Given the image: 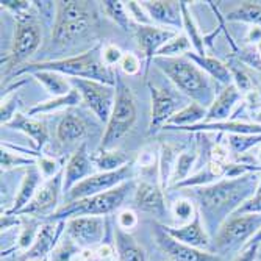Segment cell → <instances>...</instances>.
<instances>
[{"instance_id":"obj_9","label":"cell","mask_w":261,"mask_h":261,"mask_svg":"<svg viewBox=\"0 0 261 261\" xmlns=\"http://www.w3.org/2000/svg\"><path fill=\"white\" fill-rule=\"evenodd\" d=\"M133 177H135L133 163H128L124 168L113 171V172H96L70 189L67 193V197L70 202H74L79 199L97 196V194L111 191V189L121 186L125 181H130Z\"/></svg>"},{"instance_id":"obj_47","label":"cell","mask_w":261,"mask_h":261,"mask_svg":"<svg viewBox=\"0 0 261 261\" xmlns=\"http://www.w3.org/2000/svg\"><path fill=\"white\" fill-rule=\"evenodd\" d=\"M138 166L142 171H152V169H158V155L152 147H146L142 149L138 155Z\"/></svg>"},{"instance_id":"obj_27","label":"cell","mask_w":261,"mask_h":261,"mask_svg":"<svg viewBox=\"0 0 261 261\" xmlns=\"http://www.w3.org/2000/svg\"><path fill=\"white\" fill-rule=\"evenodd\" d=\"M185 57L189 58L193 63H196L208 77L215 79L216 82H219L225 86L231 85L233 77H231V72H230V69L225 63L213 58V57H208V55H203V57L197 55L196 52H189Z\"/></svg>"},{"instance_id":"obj_21","label":"cell","mask_w":261,"mask_h":261,"mask_svg":"<svg viewBox=\"0 0 261 261\" xmlns=\"http://www.w3.org/2000/svg\"><path fill=\"white\" fill-rule=\"evenodd\" d=\"M243 99V92L234 86V83L225 86L206 110L205 122H227L233 114L234 107Z\"/></svg>"},{"instance_id":"obj_15","label":"cell","mask_w":261,"mask_h":261,"mask_svg":"<svg viewBox=\"0 0 261 261\" xmlns=\"http://www.w3.org/2000/svg\"><path fill=\"white\" fill-rule=\"evenodd\" d=\"M147 86L150 91V100H152L149 135H155L158 130L164 128L166 124L171 121V117L178 111L180 100L169 89L156 88L150 83Z\"/></svg>"},{"instance_id":"obj_35","label":"cell","mask_w":261,"mask_h":261,"mask_svg":"<svg viewBox=\"0 0 261 261\" xmlns=\"http://www.w3.org/2000/svg\"><path fill=\"white\" fill-rule=\"evenodd\" d=\"M225 20L228 22H244L250 25L261 29V5L244 2L241 7L225 14Z\"/></svg>"},{"instance_id":"obj_13","label":"cell","mask_w":261,"mask_h":261,"mask_svg":"<svg viewBox=\"0 0 261 261\" xmlns=\"http://www.w3.org/2000/svg\"><path fill=\"white\" fill-rule=\"evenodd\" d=\"M153 236L160 250L171 261H222L219 253H213L208 250H199L191 246H186L172 236H169L161 227L160 222H155Z\"/></svg>"},{"instance_id":"obj_24","label":"cell","mask_w":261,"mask_h":261,"mask_svg":"<svg viewBox=\"0 0 261 261\" xmlns=\"http://www.w3.org/2000/svg\"><path fill=\"white\" fill-rule=\"evenodd\" d=\"M5 127L27 135L33 141L36 150H41L47 142V139H49V132H47L45 125L41 121L33 119L32 116H25L22 113H17Z\"/></svg>"},{"instance_id":"obj_11","label":"cell","mask_w":261,"mask_h":261,"mask_svg":"<svg viewBox=\"0 0 261 261\" xmlns=\"http://www.w3.org/2000/svg\"><path fill=\"white\" fill-rule=\"evenodd\" d=\"M107 228L102 216H79L66 221V234L85 250L97 249L103 243Z\"/></svg>"},{"instance_id":"obj_26","label":"cell","mask_w":261,"mask_h":261,"mask_svg":"<svg viewBox=\"0 0 261 261\" xmlns=\"http://www.w3.org/2000/svg\"><path fill=\"white\" fill-rule=\"evenodd\" d=\"M180 153L181 152L177 146L171 144V142H161L158 150V185L164 191L171 186V178Z\"/></svg>"},{"instance_id":"obj_51","label":"cell","mask_w":261,"mask_h":261,"mask_svg":"<svg viewBox=\"0 0 261 261\" xmlns=\"http://www.w3.org/2000/svg\"><path fill=\"white\" fill-rule=\"evenodd\" d=\"M244 103L252 111L253 110H258V108L261 110V92L256 88L250 89L249 92L244 94Z\"/></svg>"},{"instance_id":"obj_45","label":"cell","mask_w":261,"mask_h":261,"mask_svg":"<svg viewBox=\"0 0 261 261\" xmlns=\"http://www.w3.org/2000/svg\"><path fill=\"white\" fill-rule=\"evenodd\" d=\"M122 57H124V52L114 44H105L102 47V61L110 69H114L116 66H119Z\"/></svg>"},{"instance_id":"obj_23","label":"cell","mask_w":261,"mask_h":261,"mask_svg":"<svg viewBox=\"0 0 261 261\" xmlns=\"http://www.w3.org/2000/svg\"><path fill=\"white\" fill-rule=\"evenodd\" d=\"M44 177L41 174V171L38 169V166H30L27 169V174L23 177L22 183H20V188H19V193L16 194V199H14V203L10 210H7L5 213L7 215H17L19 211H22L25 208L32 200L33 197L36 196V193L39 191V188L42 186Z\"/></svg>"},{"instance_id":"obj_36","label":"cell","mask_w":261,"mask_h":261,"mask_svg":"<svg viewBox=\"0 0 261 261\" xmlns=\"http://www.w3.org/2000/svg\"><path fill=\"white\" fill-rule=\"evenodd\" d=\"M199 158V153L196 150H185L178 155L175 168H174V174L171 178V188H174L175 185L181 183L183 180H186L189 177V172L193 171L194 164Z\"/></svg>"},{"instance_id":"obj_42","label":"cell","mask_w":261,"mask_h":261,"mask_svg":"<svg viewBox=\"0 0 261 261\" xmlns=\"http://www.w3.org/2000/svg\"><path fill=\"white\" fill-rule=\"evenodd\" d=\"M20 103L19 94H11V96H5L2 97V108H0V121H2V125H7L13 117L19 113L17 107Z\"/></svg>"},{"instance_id":"obj_17","label":"cell","mask_w":261,"mask_h":261,"mask_svg":"<svg viewBox=\"0 0 261 261\" xmlns=\"http://www.w3.org/2000/svg\"><path fill=\"white\" fill-rule=\"evenodd\" d=\"M161 227L169 236H172L174 240H177V241H180V243H183L186 246H191L194 249L208 250L213 246L210 233L206 231L205 225L202 224L200 213H197V216L194 218V221H191L189 224L178 225V227H171V225L161 224Z\"/></svg>"},{"instance_id":"obj_25","label":"cell","mask_w":261,"mask_h":261,"mask_svg":"<svg viewBox=\"0 0 261 261\" xmlns=\"http://www.w3.org/2000/svg\"><path fill=\"white\" fill-rule=\"evenodd\" d=\"M113 243L116 247L117 261H147L146 252L135 241L132 233H127L116 227Z\"/></svg>"},{"instance_id":"obj_54","label":"cell","mask_w":261,"mask_h":261,"mask_svg":"<svg viewBox=\"0 0 261 261\" xmlns=\"http://www.w3.org/2000/svg\"><path fill=\"white\" fill-rule=\"evenodd\" d=\"M85 261H102L97 255H96V252H94V255L91 256V258H88V259H85Z\"/></svg>"},{"instance_id":"obj_7","label":"cell","mask_w":261,"mask_h":261,"mask_svg":"<svg viewBox=\"0 0 261 261\" xmlns=\"http://www.w3.org/2000/svg\"><path fill=\"white\" fill-rule=\"evenodd\" d=\"M261 230V215H233L215 234L213 247L216 252L224 253L228 250L244 247L253 236Z\"/></svg>"},{"instance_id":"obj_50","label":"cell","mask_w":261,"mask_h":261,"mask_svg":"<svg viewBox=\"0 0 261 261\" xmlns=\"http://www.w3.org/2000/svg\"><path fill=\"white\" fill-rule=\"evenodd\" d=\"M252 213L261 215V196H253L252 199H249L246 203H243L238 210H236L234 215H252Z\"/></svg>"},{"instance_id":"obj_12","label":"cell","mask_w":261,"mask_h":261,"mask_svg":"<svg viewBox=\"0 0 261 261\" xmlns=\"http://www.w3.org/2000/svg\"><path fill=\"white\" fill-rule=\"evenodd\" d=\"M63 181H64V169L57 174L54 178L45 180V183L39 188V191L33 197V200L17 213V216H30L35 219L45 221L50 218L60 200V194L63 191Z\"/></svg>"},{"instance_id":"obj_44","label":"cell","mask_w":261,"mask_h":261,"mask_svg":"<svg viewBox=\"0 0 261 261\" xmlns=\"http://www.w3.org/2000/svg\"><path fill=\"white\" fill-rule=\"evenodd\" d=\"M125 7H127V11L132 17V20L136 23V25H153L152 19L149 17V14L146 13V10L142 8L141 2H125Z\"/></svg>"},{"instance_id":"obj_6","label":"cell","mask_w":261,"mask_h":261,"mask_svg":"<svg viewBox=\"0 0 261 261\" xmlns=\"http://www.w3.org/2000/svg\"><path fill=\"white\" fill-rule=\"evenodd\" d=\"M91 25L92 13L88 2H77V0L57 2V17L52 27V41L57 45H67L85 36Z\"/></svg>"},{"instance_id":"obj_38","label":"cell","mask_w":261,"mask_h":261,"mask_svg":"<svg viewBox=\"0 0 261 261\" xmlns=\"http://www.w3.org/2000/svg\"><path fill=\"white\" fill-rule=\"evenodd\" d=\"M189 52H191V41H189V38L185 33H177L168 44H164L161 47V50L156 54V57L174 58V57H185Z\"/></svg>"},{"instance_id":"obj_4","label":"cell","mask_w":261,"mask_h":261,"mask_svg":"<svg viewBox=\"0 0 261 261\" xmlns=\"http://www.w3.org/2000/svg\"><path fill=\"white\" fill-rule=\"evenodd\" d=\"M133 188H136V183L133 180H130V181L122 183L121 186L111 189V191L69 202L66 206L57 210L50 218H47L42 222L69 221V219L79 218V216H102L103 218L107 215H111V213L117 211L122 206L128 191Z\"/></svg>"},{"instance_id":"obj_31","label":"cell","mask_w":261,"mask_h":261,"mask_svg":"<svg viewBox=\"0 0 261 261\" xmlns=\"http://www.w3.org/2000/svg\"><path fill=\"white\" fill-rule=\"evenodd\" d=\"M82 96L80 92L74 88L70 92H67L66 96H61V97H52L45 102H41V103H36L35 107H32L29 110V116H36V114H49V113H54V111H58V110H63V108H69V107H75L79 103H82Z\"/></svg>"},{"instance_id":"obj_43","label":"cell","mask_w":261,"mask_h":261,"mask_svg":"<svg viewBox=\"0 0 261 261\" xmlns=\"http://www.w3.org/2000/svg\"><path fill=\"white\" fill-rule=\"evenodd\" d=\"M138 222H139L138 215L133 210H130V208H124V210H121L116 215V225H117V228H121V230H124L127 233H132L138 227Z\"/></svg>"},{"instance_id":"obj_56","label":"cell","mask_w":261,"mask_h":261,"mask_svg":"<svg viewBox=\"0 0 261 261\" xmlns=\"http://www.w3.org/2000/svg\"><path fill=\"white\" fill-rule=\"evenodd\" d=\"M255 196H261V177H259V183H258V188H256V194Z\"/></svg>"},{"instance_id":"obj_16","label":"cell","mask_w":261,"mask_h":261,"mask_svg":"<svg viewBox=\"0 0 261 261\" xmlns=\"http://www.w3.org/2000/svg\"><path fill=\"white\" fill-rule=\"evenodd\" d=\"M64 231H66V221L42 222L36 241L29 250H25L20 255L19 261H44L45 258H49L54 249L57 247V244L60 243Z\"/></svg>"},{"instance_id":"obj_49","label":"cell","mask_w":261,"mask_h":261,"mask_svg":"<svg viewBox=\"0 0 261 261\" xmlns=\"http://www.w3.org/2000/svg\"><path fill=\"white\" fill-rule=\"evenodd\" d=\"M210 160L222 163V164L230 163V149H228V146L224 144V142H216V144L213 146L211 150H210Z\"/></svg>"},{"instance_id":"obj_46","label":"cell","mask_w":261,"mask_h":261,"mask_svg":"<svg viewBox=\"0 0 261 261\" xmlns=\"http://www.w3.org/2000/svg\"><path fill=\"white\" fill-rule=\"evenodd\" d=\"M2 8L11 11L16 17H20L23 14H29L35 10V4L29 0H2Z\"/></svg>"},{"instance_id":"obj_1","label":"cell","mask_w":261,"mask_h":261,"mask_svg":"<svg viewBox=\"0 0 261 261\" xmlns=\"http://www.w3.org/2000/svg\"><path fill=\"white\" fill-rule=\"evenodd\" d=\"M259 177L256 172L236 178H222L213 185L194 188L193 196L199 202V213L208 230H218L234 215L243 203L256 194Z\"/></svg>"},{"instance_id":"obj_52","label":"cell","mask_w":261,"mask_h":261,"mask_svg":"<svg viewBox=\"0 0 261 261\" xmlns=\"http://www.w3.org/2000/svg\"><path fill=\"white\" fill-rule=\"evenodd\" d=\"M258 244H247L243 247V250L240 252V255L236 256L233 261H256V255H258Z\"/></svg>"},{"instance_id":"obj_19","label":"cell","mask_w":261,"mask_h":261,"mask_svg":"<svg viewBox=\"0 0 261 261\" xmlns=\"http://www.w3.org/2000/svg\"><path fill=\"white\" fill-rule=\"evenodd\" d=\"M135 206L149 215L163 218L166 215L164 189L158 183L142 180L135 188Z\"/></svg>"},{"instance_id":"obj_40","label":"cell","mask_w":261,"mask_h":261,"mask_svg":"<svg viewBox=\"0 0 261 261\" xmlns=\"http://www.w3.org/2000/svg\"><path fill=\"white\" fill-rule=\"evenodd\" d=\"M41 225L42 224H39L35 218H32L25 225H23L20 230V234H19V240H17V249L29 250L38 238Z\"/></svg>"},{"instance_id":"obj_33","label":"cell","mask_w":261,"mask_h":261,"mask_svg":"<svg viewBox=\"0 0 261 261\" xmlns=\"http://www.w3.org/2000/svg\"><path fill=\"white\" fill-rule=\"evenodd\" d=\"M181 17H183V29L185 35L191 41V45L197 55H206V44H205V36L200 33L197 23L188 8V2H181Z\"/></svg>"},{"instance_id":"obj_14","label":"cell","mask_w":261,"mask_h":261,"mask_svg":"<svg viewBox=\"0 0 261 261\" xmlns=\"http://www.w3.org/2000/svg\"><path fill=\"white\" fill-rule=\"evenodd\" d=\"M139 49L144 54L146 58V69H144V77H147L149 69L156 57V54L161 50V47L164 44H168L178 32L171 30V29H164L160 25H135L133 30Z\"/></svg>"},{"instance_id":"obj_39","label":"cell","mask_w":261,"mask_h":261,"mask_svg":"<svg viewBox=\"0 0 261 261\" xmlns=\"http://www.w3.org/2000/svg\"><path fill=\"white\" fill-rule=\"evenodd\" d=\"M197 213L199 211L196 210V205L193 203V200H189V199H178L172 205L174 219L180 225H185V224H189L191 221H194V218L197 216Z\"/></svg>"},{"instance_id":"obj_3","label":"cell","mask_w":261,"mask_h":261,"mask_svg":"<svg viewBox=\"0 0 261 261\" xmlns=\"http://www.w3.org/2000/svg\"><path fill=\"white\" fill-rule=\"evenodd\" d=\"M153 64L175 85V88L180 92H183L185 96H188L193 102L202 105L206 110L215 102L216 94L211 86L210 77L189 58L156 57L153 60Z\"/></svg>"},{"instance_id":"obj_29","label":"cell","mask_w":261,"mask_h":261,"mask_svg":"<svg viewBox=\"0 0 261 261\" xmlns=\"http://www.w3.org/2000/svg\"><path fill=\"white\" fill-rule=\"evenodd\" d=\"M86 124L82 117L67 113L57 127V138L64 144H72V142L82 141L86 136Z\"/></svg>"},{"instance_id":"obj_34","label":"cell","mask_w":261,"mask_h":261,"mask_svg":"<svg viewBox=\"0 0 261 261\" xmlns=\"http://www.w3.org/2000/svg\"><path fill=\"white\" fill-rule=\"evenodd\" d=\"M102 10L122 30H125V32L135 30L136 23L132 20V17L127 11L125 2H121V0H105V2H102Z\"/></svg>"},{"instance_id":"obj_57","label":"cell","mask_w":261,"mask_h":261,"mask_svg":"<svg viewBox=\"0 0 261 261\" xmlns=\"http://www.w3.org/2000/svg\"><path fill=\"white\" fill-rule=\"evenodd\" d=\"M258 158H259V161H261V150H259V153H258Z\"/></svg>"},{"instance_id":"obj_20","label":"cell","mask_w":261,"mask_h":261,"mask_svg":"<svg viewBox=\"0 0 261 261\" xmlns=\"http://www.w3.org/2000/svg\"><path fill=\"white\" fill-rule=\"evenodd\" d=\"M152 22H156L164 29L178 32L183 27L181 17V2H171V0H153V2H141Z\"/></svg>"},{"instance_id":"obj_53","label":"cell","mask_w":261,"mask_h":261,"mask_svg":"<svg viewBox=\"0 0 261 261\" xmlns=\"http://www.w3.org/2000/svg\"><path fill=\"white\" fill-rule=\"evenodd\" d=\"M247 244H258V246H261V230L253 236V238H252ZM247 244H246V246H247Z\"/></svg>"},{"instance_id":"obj_28","label":"cell","mask_w":261,"mask_h":261,"mask_svg":"<svg viewBox=\"0 0 261 261\" xmlns=\"http://www.w3.org/2000/svg\"><path fill=\"white\" fill-rule=\"evenodd\" d=\"M205 117H206V108L193 102V103L180 108L171 117V121L166 124L164 130H180V128H186V127L199 125V124L205 122Z\"/></svg>"},{"instance_id":"obj_22","label":"cell","mask_w":261,"mask_h":261,"mask_svg":"<svg viewBox=\"0 0 261 261\" xmlns=\"http://www.w3.org/2000/svg\"><path fill=\"white\" fill-rule=\"evenodd\" d=\"M227 38L233 47L236 57H238V60L261 72V29L252 25L246 35L243 45L236 44L228 33H227Z\"/></svg>"},{"instance_id":"obj_41","label":"cell","mask_w":261,"mask_h":261,"mask_svg":"<svg viewBox=\"0 0 261 261\" xmlns=\"http://www.w3.org/2000/svg\"><path fill=\"white\" fill-rule=\"evenodd\" d=\"M63 164H64V158L55 160V158H50V156H41L38 160V163H36L38 169L41 171L44 180H50L57 174H60L64 169Z\"/></svg>"},{"instance_id":"obj_8","label":"cell","mask_w":261,"mask_h":261,"mask_svg":"<svg viewBox=\"0 0 261 261\" xmlns=\"http://www.w3.org/2000/svg\"><path fill=\"white\" fill-rule=\"evenodd\" d=\"M35 10L30 11L29 14L16 17L17 23H16V32H14L11 49L8 55L2 58V64H7V67L19 66L39 49L41 32L36 22Z\"/></svg>"},{"instance_id":"obj_30","label":"cell","mask_w":261,"mask_h":261,"mask_svg":"<svg viewBox=\"0 0 261 261\" xmlns=\"http://www.w3.org/2000/svg\"><path fill=\"white\" fill-rule=\"evenodd\" d=\"M47 91L52 97H61L66 96L67 92H70L74 89L72 83H70V79L58 74V72H52V70H41V72H35L32 74Z\"/></svg>"},{"instance_id":"obj_37","label":"cell","mask_w":261,"mask_h":261,"mask_svg":"<svg viewBox=\"0 0 261 261\" xmlns=\"http://www.w3.org/2000/svg\"><path fill=\"white\" fill-rule=\"evenodd\" d=\"M38 163V158L35 156H27L23 153H19L13 149H10L8 146H5L2 142V155H0V164H2V172L14 169V168H20V166H35Z\"/></svg>"},{"instance_id":"obj_32","label":"cell","mask_w":261,"mask_h":261,"mask_svg":"<svg viewBox=\"0 0 261 261\" xmlns=\"http://www.w3.org/2000/svg\"><path fill=\"white\" fill-rule=\"evenodd\" d=\"M92 161L99 172H113L132 163L130 158L124 152L114 150V149L97 150V153L92 156Z\"/></svg>"},{"instance_id":"obj_55","label":"cell","mask_w":261,"mask_h":261,"mask_svg":"<svg viewBox=\"0 0 261 261\" xmlns=\"http://www.w3.org/2000/svg\"><path fill=\"white\" fill-rule=\"evenodd\" d=\"M255 122H258V124H261V110L256 113V116H255Z\"/></svg>"},{"instance_id":"obj_10","label":"cell","mask_w":261,"mask_h":261,"mask_svg":"<svg viewBox=\"0 0 261 261\" xmlns=\"http://www.w3.org/2000/svg\"><path fill=\"white\" fill-rule=\"evenodd\" d=\"M72 86L80 92L83 103L97 116L100 122H108L114 100H116V88L85 79H70Z\"/></svg>"},{"instance_id":"obj_2","label":"cell","mask_w":261,"mask_h":261,"mask_svg":"<svg viewBox=\"0 0 261 261\" xmlns=\"http://www.w3.org/2000/svg\"><path fill=\"white\" fill-rule=\"evenodd\" d=\"M102 44H97L77 57L25 64L16 70L14 77H20L23 74H35L41 72V70H52V72H58L69 79H85L116 86L117 70L114 72V69L107 67L102 61Z\"/></svg>"},{"instance_id":"obj_18","label":"cell","mask_w":261,"mask_h":261,"mask_svg":"<svg viewBox=\"0 0 261 261\" xmlns=\"http://www.w3.org/2000/svg\"><path fill=\"white\" fill-rule=\"evenodd\" d=\"M96 168L92 161V156L88 153L86 142L69 156L66 166H64V181H63V191L69 193L74 186H77L80 181L91 177L94 172L92 169Z\"/></svg>"},{"instance_id":"obj_58","label":"cell","mask_w":261,"mask_h":261,"mask_svg":"<svg viewBox=\"0 0 261 261\" xmlns=\"http://www.w3.org/2000/svg\"><path fill=\"white\" fill-rule=\"evenodd\" d=\"M44 261H50V258H45V259H44Z\"/></svg>"},{"instance_id":"obj_5","label":"cell","mask_w":261,"mask_h":261,"mask_svg":"<svg viewBox=\"0 0 261 261\" xmlns=\"http://www.w3.org/2000/svg\"><path fill=\"white\" fill-rule=\"evenodd\" d=\"M116 100L111 111V116L107 122L105 133L102 136L99 150L113 149L117 141L122 139L135 125L138 117L136 100L130 86L124 82V79L117 72L116 75Z\"/></svg>"},{"instance_id":"obj_48","label":"cell","mask_w":261,"mask_h":261,"mask_svg":"<svg viewBox=\"0 0 261 261\" xmlns=\"http://www.w3.org/2000/svg\"><path fill=\"white\" fill-rule=\"evenodd\" d=\"M119 67H121V70H122L125 75L133 77V75L139 74V70H141V61H139V58L135 54L124 52V57L121 60Z\"/></svg>"}]
</instances>
